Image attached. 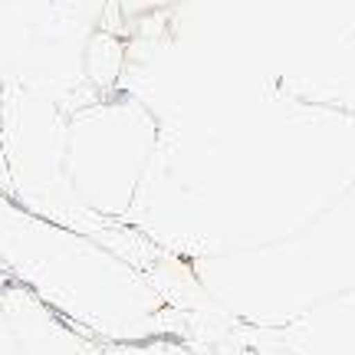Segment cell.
Instances as JSON below:
<instances>
[{
    "label": "cell",
    "instance_id": "obj_4",
    "mask_svg": "<svg viewBox=\"0 0 355 355\" xmlns=\"http://www.w3.org/2000/svg\"><path fill=\"white\" fill-rule=\"evenodd\" d=\"M69 112H73L69 105L46 96H33L20 89L0 92V165L7 175V194L33 214L73 227L86 237H96L125 260V247H132L139 270L148 273L165 257V250L148 243L128 224H115L92 214L69 184V175H66Z\"/></svg>",
    "mask_w": 355,
    "mask_h": 355
},
{
    "label": "cell",
    "instance_id": "obj_7",
    "mask_svg": "<svg viewBox=\"0 0 355 355\" xmlns=\"http://www.w3.org/2000/svg\"><path fill=\"white\" fill-rule=\"evenodd\" d=\"M0 306L7 309L24 355H92L96 343L43 306L20 279L0 270Z\"/></svg>",
    "mask_w": 355,
    "mask_h": 355
},
{
    "label": "cell",
    "instance_id": "obj_2",
    "mask_svg": "<svg viewBox=\"0 0 355 355\" xmlns=\"http://www.w3.org/2000/svg\"><path fill=\"white\" fill-rule=\"evenodd\" d=\"M0 270L92 343L188 339V313L112 247L26 211L0 191Z\"/></svg>",
    "mask_w": 355,
    "mask_h": 355
},
{
    "label": "cell",
    "instance_id": "obj_1",
    "mask_svg": "<svg viewBox=\"0 0 355 355\" xmlns=\"http://www.w3.org/2000/svg\"><path fill=\"white\" fill-rule=\"evenodd\" d=\"M152 112L158 145L122 224L181 260L277 243L355 184V109L345 105L247 86Z\"/></svg>",
    "mask_w": 355,
    "mask_h": 355
},
{
    "label": "cell",
    "instance_id": "obj_11",
    "mask_svg": "<svg viewBox=\"0 0 355 355\" xmlns=\"http://www.w3.org/2000/svg\"><path fill=\"white\" fill-rule=\"evenodd\" d=\"M332 13L345 33H352L355 40V0H332Z\"/></svg>",
    "mask_w": 355,
    "mask_h": 355
},
{
    "label": "cell",
    "instance_id": "obj_10",
    "mask_svg": "<svg viewBox=\"0 0 355 355\" xmlns=\"http://www.w3.org/2000/svg\"><path fill=\"white\" fill-rule=\"evenodd\" d=\"M0 355H24V345L17 339V329L3 306H0Z\"/></svg>",
    "mask_w": 355,
    "mask_h": 355
},
{
    "label": "cell",
    "instance_id": "obj_3",
    "mask_svg": "<svg viewBox=\"0 0 355 355\" xmlns=\"http://www.w3.org/2000/svg\"><path fill=\"white\" fill-rule=\"evenodd\" d=\"M188 266L230 319L250 329H283L322 300L355 290V184L283 241Z\"/></svg>",
    "mask_w": 355,
    "mask_h": 355
},
{
    "label": "cell",
    "instance_id": "obj_5",
    "mask_svg": "<svg viewBox=\"0 0 355 355\" xmlns=\"http://www.w3.org/2000/svg\"><path fill=\"white\" fill-rule=\"evenodd\" d=\"M102 0H0V92L20 89L76 109L89 102Z\"/></svg>",
    "mask_w": 355,
    "mask_h": 355
},
{
    "label": "cell",
    "instance_id": "obj_9",
    "mask_svg": "<svg viewBox=\"0 0 355 355\" xmlns=\"http://www.w3.org/2000/svg\"><path fill=\"white\" fill-rule=\"evenodd\" d=\"M92 355H201L188 339L162 336V339H145V343H96Z\"/></svg>",
    "mask_w": 355,
    "mask_h": 355
},
{
    "label": "cell",
    "instance_id": "obj_6",
    "mask_svg": "<svg viewBox=\"0 0 355 355\" xmlns=\"http://www.w3.org/2000/svg\"><path fill=\"white\" fill-rule=\"evenodd\" d=\"M158 145V119L135 92L92 96L66 122V175L92 214L122 224Z\"/></svg>",
    "mask_w": 355,
    "mask_h": 355
},
{
    "label": "cell",
    "instance_id": "obj_8",
    "mask_svg": "<svg viewBox=\"0 0 355 355\" xmlns=\"http://www.w3.org/2000/svg\"><path fill=\"white\" fill-rule=\"evenodd\" d=\"M286 355H355V290L329 296L283 329H263Z\"/></svg>",
    "mask_w": 355,
    "mask_h": 355
}]
</instances>
